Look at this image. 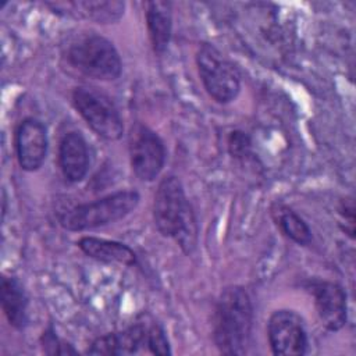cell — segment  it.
<instances>
[{
  "label": "cell",
  "instance_id": "6da1fadb",
  "mask_svg": "<svg viewBox=\"0 0 356 356\" xmlns=\"http://www.w3.org/2000/svg\"><path fill=\"white\" fill-rule=\"evenodd\" d=\"M153 220L157 231L172 238L184 253L191 254L197 242V224L184 185L175 175L164 177L154 193Z\"/></svg>",
  "mask_w": 356,
  "mask_h": 356
},
{
  "label": "cell",
  "instance_id": "7a4b0ae2",
  "mask_svg": "<svg viewBox=\"0 0 356 356\" xmlns=\"http://www.w3.org/2000/svg\"><path fill=\"white\" fill-rule=\"evenodd\" d=\"M253 306L248 291L239 285L222 289L214 310L213 339L224 355H243L249 346Z\"/></svg>",
  "mask_w": 356,
  "mask_h": 356
},
{
  "label": "cell",
  "instance_id": "3957f363",
  "mask_svg": "<svg viewBox=\"0 0 356 356\" xmlns=\"http://www.w3.org/2000/svg\"><path fill=\"white\" fill-rule=\"evenodd\" d=\"M140 196L134 189L118 191L97 200L82 203L58 214V222L68 231H86L113 224L139 204Z\"/></svg>",
  "mask_w": 356,
  "mask_h": 356
},
{
  "label": "cell",
  "instance_id": "277c9868",
  "mask_svg": "<svg viewBox=\"0 0 356 356\" xmlns=\"http://www.w3.org/2000/svg\"><path fill=\"white\" fill-rule=\"evenodd\" d=\"M65 58L82 75L99 81H114L122 71L115 46L97 33H85L72 40L67 47Z\"/></svg>",
  "mask_w": 356,
  "mask_h": 356
},
{
  "label": "cell",
  "instance_id": "5b68a950",
  "mask_svg": "<svg viewBox=\"0 0 356 356\" xmlns=\"http://www.w3.org/2000/svg\"><path fill=\"white\" fill-rule=\"evenodd\" d=\"M196 65L202 83L217 103L232 102L241 90L238 68L211 43H202L196 51Z\"/></svg>",
  "mask_w": 356,
  "mask_h": 356
},
{
  "label": "cell",
  "instance_id": "8992f818",
  "mask_svg": "<svg viewBox=\"0 0 356 356\" xmlns=\"http://www.w3.org/2000/svg\"><path fill=\"white\" fill-rule=\"evenodd\" d=\"M72 103L75 110L99 136L107 140H117L122 136V118L108 96L95 88L78 86L72 92Z\"/></svg>",
  "mask_w": 356,
  "mask_h": 356
},
{
  "label": "cell",
  "instance_id": "52a82bcc",
  "mask_svg": "<svg viewBox=\"0 0 356 356\" xmlns=\"http://www.w3.org/2000/svg\"><path fill=\"white\" fill-rule=\"evenodd\" d=\"M129 161L134 174L145 182L153 181L165 163V146L149 127L135 124L129 132Z\"/></svg>",
  "mask_w": 356,
  "mask_h": 356
},
{
  "label": "cell",
  "instance_id": "ba28073f",
  "mask_svg": "<svg viewBox=\"0 0 356 356\" xmlns=\"http://www.w3.org/2000/svg\"><path fill=\"white\" fill-rule=\"evenodd\" d=\"M267 338L273 353L278 356H300L307 350L305 324L295 310H275L267 323Z\"/></svg>",
  "mask_w": 356,
  "mask_h": 356
},
{
  "label": "cell",
  "instance_id": "9c48e42d",
  "mask_svg": "<svg viewBox=\"0 0 356 356\" xmlns=\"http://www.w3.org/2000/svg\"><path fill=\"white\" fill-rule=\"evenodd\" d=\"M47 147L44 124L33 117L24 118L15 129V152L19 167L28 172L39 170L46 160Z\"/></svg>",
  "mask_w": 356,
  "mask_h": 356
},
{
  "label": "cell",
  "instance_id": "30bf717a",
  "mask_svg": "<svg viewBox=\"0 0 356 356\" xmlns=\"http://www.w3.org/2000/svg\"><path fill=\"white\" fill-rule=\"evenodd\" d=\"M306 288L314 299L321 324L328 331H339L348 318L346 295L342 286L331 281H312Z\"/></svg>",
  "mask_w": 356,
  "mask_h": 356
},
{
  "label": "cell",
  "instance_id": "8fae6325",
  "mask_svg": "<svg viewBox=\"0 0 356 356\" xmlns=\"http://www.w3.org/2000/svg\"><path fill=\"white\" fill-rule=\"evenodd\" d=\"M58 167L70 182L82 181L89 170L88 143L81 132L65 134L58 145Z\"/></svg>",
  "mask_w": 356,
  "mask_h": 356
},
{
  "label": "cell",
  "instance_id": "7c38bea8",
  "mask_svg": "<svg viewBox=\"0 0 356 356\" xmlns=\"http://www.w3.org/2000/svg\"><path fill=\"white\" fill-rule=\"evenodd\" d=\"M145 17L153 51L163 54L171 39L172 4L170 1H147L145 4Z\"/></svg>",
  "mask_w": 356,
  "mask_h": 356
},
{
  "label": "cell",
  "instance_id": "4fadbf2b",
  "mask_svg": "<svg viewBox=\"0 0 356 356\" xmlns=\"http://www.w3.org/2000/svg\"><path fill=\"white\" fill-rule=\"evenodd\" d=\"M0 302L3 313L15 330H24L28 323V295L15 277L3 275L0 282Z\"/></svg>",
  "mask_w": 356,
  "mask_h": 356
},
{
  "label": "cell",
  "instance_id": "5bb4252c",
  "mask_svg": "<svg viewBox=\"0 0 356 356\" xmlns=\"http://www.w3.org/2000/svg\"><path fill=\"white\" fill-rule=\"evenodd\" d=\"M78 248L89 257L104 261V263H120L124 266L136 264L135 252L125 243L96 238V236H83L76 242Z\"/></svg>",
  "mask_w": 356,
  "mask_h": 356
},
{
  "label": "cell",
  "instance_id": "9a60e30c",
  "mask_svg": "<svg viewBox=\"0 0 356 356\" xmlns=\"http://www.w3.org/2000/svg\"><path fill=\"white\" fill-rule=\"evenodd\" d=\"M67 6L79 15L97 24H113L118 21L125 8L122 1H72L67 3Z\"/></svg>",
  "mask_w": 356,
  "mask_h": 356
},
{
  "label": "cell",
  "instance_id": "2e32d148",
  "mask_svg": "<svg viewBox=\"0 0 356 356\" xmlns=\"http://www.w3.org/2000/svg\"><path fill=\"white\" fill-rule=\"evenodd\" d=\"M275 220L282 234H285L295 243L306 246L312 242V231L309 225L293 210L288 207H278Z\"/></svg>",
  "mask_w": 356,
  "mask_h": 356
},
{
  "label": "cell",
  "instance_id": "e0dca14e",
  "mask_svg": "<svg viewBox=\"0 0 356 356\" xmlns=\"http://www.w3.org/2000/svg\"><path fill=\"white\" fill-rule=\"evenodd\" d=\"M147 352L153 355H171V348H170V342L165 335V331L156 321H149Z\"/></svg>",
  "mask_w": 356,
  "mask_h": 356
},
{
  "label": "cell",
  "instance_id": "ac0fdd59",
  "mask_svg": "<svg viewBox=\"0 0 356 356\" xmlns=\"http://www.w3.org/2000/svg\"><path fill=\"white\" fill-rule=\"evenodd\" d=\"M40 342H42L43 352L47 355H71V353L74 355V353H76V350L72 348V345L65 343L63 339H60L56 335L53 328H49L42 334Z\"/></svg>",
  "mask_w": 356,
  "mask_h": 356
},
{
  "label": "cell",
  "instance_id": "d6986e66",
  "mask_svg": "<svg viewBox=\"0 0 356 356\" xmlns=\"http://www.w3.org/2000/svg\"><path fill=\"white\" fill-rule=\"evenodd\" d=\"M88 355H104V356H117L118 352V343L115 332H108L102 337H97L90 346L86 349Z\"/></svg>",
  "mask_w": 356,
  "mask_h": 356
},
{
  "label": "cell",
  "instance_id": "ffe728a7",
  "mask_svg": "<svg viewBox=\"0 0 356 356\" xmlns=\"http://www.w3.org/2000/svg\"><path fill=\"white\" fill-rule=\"evenodd\" d=\"M252 147V140L249 135L242 131H232L228 136V150L232 157L242 159L249 154Z\"/></svg>",
  "mask_w": 356,
  "mask_h": 356
},
{
  "label": "cell",
  "instance_id": "44dd1931",
  "mask_svg": "<svg viewBox=\"0 0 356 356\" xmlns=\"http://www.w3.org/2000/svg\"><path fill=\"white\" fill-rule=\"evenodd\" d=\"M338 213L342 217V220L345 221V224H348L346 234L353 239L355 238V203H353V199L352 197L342 199L338 206Z\"/></svg>",
  "mask_w": 356,
  "mask_h": 356
}]
</instances>
